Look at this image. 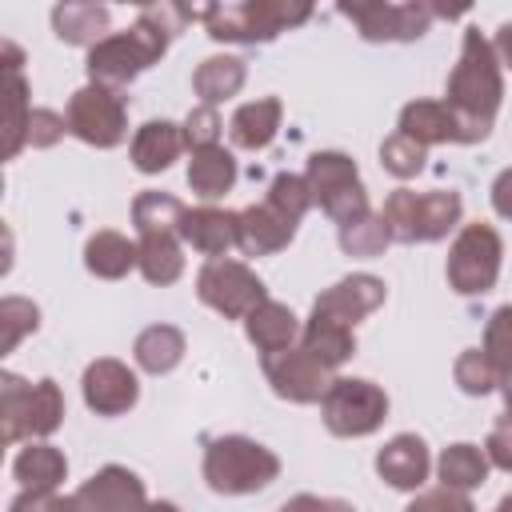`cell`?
<instances>
[{
	"instance_id": "obj_1",
	"label": "cell",
	"mask_w": 512,
	"mask_h": 512,
	"mask_svg": "<svg viewBox=\"0 0 512 512\" xmlns=\"http://www.w3.org/2000/svg\"><path fill=\"white\" fill-rule=\"evenodd\" d=\"M500 96H504L500 56H496L492 40L480 36V28H468L464 44H460V60H456L448 88H444V104L460 120L464 144H476L492 132L496 112H500Z\"/></svg>"
},
{
	"instance_id": "obj_2",
	"label": "cell",
	"mask_w": 512,
	"mask_h": 512,
	"mask_svg": "<svg viewBox=\"0 0 512 512\" xmlns=\"http://www.w3.org/2000/svg\"><path fill=\"white\" fill-rule=\"evenodd\" d=\"M280 476V460L272 448L248 436H216L204 448V480L220 496H248L268 488Z\"/></svg>"
},
{
	"instance_id": "obj_3",
	"label": "cell",
	"mask_w": 512,
	"mask_h": 512,
	"mask_svg": "<svg viewBox=\"0 0 512 512\" xmlns=\"http://www.w3.org/2000/svg\"><path fill=\"white\" fill-rule=\"evenodd\" d=\"M308 16L312 8L296 0H244V4L204 8V28L212 40H224V44H268L284 28L304 24Z\"/></svg>"
},
{
	"instance_id": "obj_4",
	"label": "cell",
	"mask_w": 512,
	"mask_h": 512,
	"mask_svg": "<svg viewBox=\"0 0 512 512\" xmlns=\"http://www.w3.org/2000/svg\"><path fill=\"white\" fill-rule=\"evenodd\" d=\"M0 420H4V444L40 440L52 436L64 420V396L56 380H20L16 372L0 376Z\"/></svg>"
},
{
	"instance_id": "obj_5",
	"label": "cell",
	"mask_w": 512,
	"mask_h": 512,
	"mask_svg": "<svg viewBox=\"0 0 512 512\" xmlns=\"http://www.w3.org/2000/svg\"><path fill=\"white\" fill-rule=\"evenodd\" d=\"M460 196L456 192H412V188H396L388 200H384V224L392 232V240L400 244H432V240H444L456 224H460Z\"/></svg>"
},
{
	"instance_id": "obj_6",
	"label": "cell",
	"mask_w": 512,
	"mask_h": 512,
	"mask_svg": "<svg viewBox=\"0 0 512 512\" xmlns=\"http://www.w3.org/2000/svg\"><path fill=\"white\" fill-rule=\"evenodd\" d=\"M168 44H172V40H164V36L152 32L144 20H136L128 32H108L100 44H92L84 68H88L92 84H104V88H116V92H120V88L132 84L144 68H152V64L168 52Z\"/></svg>"
},
{
	"instance_id": "obj_7",
	"label": "cell",
	"mask_w": 512,
	"mask_h": 512,
	"mask_svg": "<svg viewBox=\"0 0 512 512\" xmlns=\"http://www.w3.org/2000/svg\"><path fill=\"white\" fill-rule=\"evenodd\" d=\"M304 180H308L312 204H320L340 228L368 216V192L360 184V172H356L352 156H344V152H312Z\"/></svg>"
},
{
	"instance_id": "obj_8",
	"label": "cell",
	"mask_w": 512,
	"mask_h": 512,
	"mask_svg": "<svg viewBox=\"0 0 512 512\" xmlns=\"http://www.w3.org/2000/svg\"><path fill=\"white\" fill-rule=\"evenodd\" d=\"M500 256H504V244H500V232L492 224H464L448 248V288L460 292V296H480L496 284L500 276Z\"/></svg>"
},
{
	"instance_id": "obj_9",
	"label": "cell",
	"mask_w": 512,
	"mask_h": 512,
	"mask_svg": "<svg viewBox=\"0 0 512 512\" xmlns=\"http://www.w3.org/2000/svg\"><path fill=\"white\" fill-rule=\"evenodd\" d=\"M320 416L332 436H368L384 424L388 416V396L380 384L360 380V376H336L332 388L320 400Z\"/></svg>"
},
{
	"instance_id": "obj_10",
	"label": "cell",
	"mask_w": 512,
	"mask_h": 512,
	"mask_svg": "<svg viewBox=\"0 0 512 512\" xmlns=\"http://www.w3.org/2000/svg\"><path fill=\"white\" fill-rule=\"evenodd\" d=\"M68 132L92 148H116L124 136H128V104L116 88H104V84H84L72 92L68 100Z\"/></svg>"
},
{
	"instance_id": "obj_11",
	"label": "cell",
	"mask_w": 512,
	"mask_h": 512,
	"mask_svg": "<svg viewBox=\"0 0 512 512\" xmlns=\"http://www.w3.org/2000/svg\"><path fill=\"white\" fill-rule=\"evenodd\" d=\"M196 296L224 320H244L252 308L268 300L260 276L240 260H208L196 276Z\"/></svg>"
},
{
	"instance_id": "obj_12",
	"label": "cell",
	"mask_w": 512,
	"mask_h": 512,
	"mask_svg": "<svg viewBox=\"0 0 512 512\" xmlns=\"http://www.w3.org/2000/svg\"><path fill=\"white\" fill-rule=\"evenodd\" d=\"M340 12L360 28L364 40H420L432 24V4L424 0H352L340 4Z\"/></svg>"
},
{
	"instance_id": "obj_13",
	"label": "cell",
	"mask_w": 512,
	"mask_h": 512,
	"mask_svg": "<svg viewBox=\"0 0 512 512\" xmlns=\"http://www.w3.org/2000/svg\"><path fill=\"white\" fill-rule=\"evenodd\" d=\"M264 376H268L272 392L280 400H292V404H316V400H324V392L336 380L332 368H324L308 348H284V352L264 356Z\"/></svg>"
},
{
	"instance_id": "obj_14",
	"label": "cell",
	"mask_w": 512,
	"mask_h": 512,
	"mask_svg": "<svg viewBox=\"0 0 512 512\" xmlns=\"http://www.w3.org/2000/svg\"><path fill=\"white\" fill-rule=\"evenodd\" d=\"M84 404L96 412V416H120L128 412L136 400H140V384H136V372L112 356H100L84 368Z\"/></svg>"
},
{
	"instance_id": "obj_15",
	"label": "cell",
	"mask_w": 512,
	"mask_h": 512,
	"mask_svg": "<svg viewBox=\"0 0 512 512\" xmlns=\"http://www.w3.org/2000/svg\"><path fill=\"white\" fill-rule=\"evenodd\" d=\"M384 304V280L380 276H368V272H356V276H344L336 280L332 288H324L312 304L316 316H328L336 324H348L356 328L368 312H376Z\"/></svg>"
},
{
	"instance_id": "obj_16",
	"label": "cell",
	"mask_w": 512,
	"mask_h": 512,
	"mask_svg": "<svg viewBox=\"0 0 512 512\" xmlns=\"http://www.w3.org/2000/svg\"><path fill=\"white\" fill-rule=\"evenodd\" d=\"M144 500V480L120 464L100 468L92 480L76 488V508L80 512H140Z\"/></svg>"
},
{
	"instance_id": "obj_17",
	"label": "cell",
	"mask_w": 512,
	"mask_h": 512,
	"mask_svg": "<svg viewBox=\"0 0 512 512\" xmlns=\"http://www.w3.org/2000/svg\"><path fill=\"white\" fill-rule=\"evenodd\" d=\"M180 240L192 244L196 252L212 256V260H224V252L240 244V212L212 208V204L188 208L180 220Z\"/></svg>"
},
{
	"instance_id": "obj_18",
	"label": "cell",
	"mask_w": 512,
	"mask_h": 512,
	"mask_svg": "<svg viewBox=\"0 0 512 512\" xmlns=\"http://www.w3.org/2000/svg\"><path fill=\"white\" fill-rule=\"evenodd\" d=\"M428 468H432V456H428V444L416 432H400V436H392L376 452L380 480L392 484V488H400V492H416L428 480Z\"/></svg>"
},
{
	"instance_id": "obj_19",
	"label": "cell",
	"mask_w": 512,
	"mask_h": 512,
	"mask_svg": "<svg viewBox=\"0 0 512 512\" xmlns=\"http://www.w3.org/2000/svg\"><path fill=\"white\" fill-rule=\"evenodd\" d=\"M408 140L416 144H464V132H460V120L452 116V108L444 100H412L400 108V128Z\"/></svg>"
},
{
	"instance_id": "obj_20",
	"label": "cell",
	"mask_w": 512,
	"mask_h": 512,
	"mask_svg": "<svg viewBox=\"0 0 512 512\" xmlns=\"http://www.w3.org/2000/svg\"><path fill=\"white\" fill-rule=\"evenodd\" d=\"M296 236V220H288L284 212H276L268 200L264 204H252L240 212V244L248 256H268V252H280L288 248Z\"/></svg>"
},
{
	"instance_id": "obj_21",
	"label": "cell",
	"mask_w": 512,
	"mask_h": 512,
	"mask_svg": "<svg viewBox=\"0 0 512 512\" xmlns=\"http://www.w3.org/2000/svg\"><path fill=\"white\" fill-rule=\"evenodd\" d=\"M180 152H184V128L172 120H148L132 136V164L148 176L172 168V160H180Z\"/></svg>"
},
{
	"instance_id": "obj_22",
	"label": "cell",
	"mask_w": 512,
	"mask_h": 512,
	"mask_svg": "<svg viewBox=\"0 0 512 512\" xmlns=\"http://www.w3.org/2000/svg\"><path fill=\"white\" fill-rule=\"evenodd\" d=\"M244 332H248V340L256 344L260 356H272V352L292 348V340L300 336V320H296V312L288 304L264 300L260 308H252L244 316Z\"/></svg>"
},
{
	"instance_id": "obj_23",
	"label": "cell",
	"mask_w": 512,
	"mask_h": 512,
	"mask_svg": "<svg viewBox=\"0 0 512 512\" xmlns=\"http://www.w3.org/2000/svg\"><path fill=\"white\" fill-rule=\"evenodd\" d=\"M280 116H284V108H280V100H276V96L248 100V104H240V108L232 112V120H228V136H232V144H236V148L260 152V148H268V144L276 140Z\"/></svg>"
},
{
	"instance_id": "obj_24",
	"label": "cell",
	"mask_w": 512,
	"mask_h": 512,
	"mask_svg": "<svg viewBox=\"0 0 512 512\" xmlns=\"http://www.w3.org/2000/svg\"><path fill=\"white\" fill-rule=\"evenodd\" d=\"M12 476L20 480V488L28 492H56V484L68 476V460L60 448L36 440L28 448H20V456L12 460Z\"/></svg>"
},
{
	"instance_id": "obj_25",
	"label": "cell",
	"mask_w": 512,
	"mask_h": 512,
	"mask_svg": "<svg viewBox=\"0 0 512 512\" xmlns=\"http://www.w3.org/2000/svg\"><path fill=\"white\" fill-rule=\"evenodd\" d=\"M52 28L64 44H100L108 36V8L104 4H84V0H64L52 8Z\"/></svg>"
},
{
	"instance_id": "obj_26",
	"label": "cell",
	"mask_w": 512,
	"mask_h": 512,
	"mask_svg": "<svg viewBox=\"0 0 512 512\" xmlns=\"http://www.w3.org/2000/svg\"><path fill=\"white\" fill-rule=\"evenodd\" d=\"M84 264H88V272L100 276V280H120V276H128V272L140 264V248H136L128 236L104 228V232L88 236V244H84Z\"/></svg>"
},
{
	"instance_id": "obj_27",
	"label": "cell",
	"mask_w": 512,
	"mask_h": 512,
	"mask_svg": "<svg viewBox=\"0 0 512 512\" xmlns=\"http://www.w3.org/2000/svg\"><path fill=\"white\" fill-rule=\"evenodd\" d=\"M300 348H308L324 368H340L352 352H356V336H352V328L348 324H336V320H328V316H308V324L300 328Z\"/></svg>"
},
{
	"instance_id": "obj_28",
	"label": "cell",
	"mask_w": 512,
	"mask_h": 512,
	"mask_svg": "<svg viewBox=\"0 0 512 512\" xmlns=\"http://www.w3.org/2000/svg\"><path fill=\"white\" fill-rule=\"evenodd\" d=\"M244 76H248V68L240 56H208L192 72V88L208 108H216L220 100H232L244 88Z\"/></svg>"
},
{
	"instance_id": "obj_29",
	"label": "cell",
	"mask_w": 512,
	"mask_h": 512,
	"mask_svg": "<svg viewBox=\"0 0 512 512\" xmlns=\"http://www.w3.org/2000/svg\"><path fill=\"white\" fill-rule=\"evenodd\" d=\"M236 184V160L232 152H224L220 144L216 148H204V152H192L188 160V188L204 200H220L224 192H232Z\"/></svg>"
},
{
	"instance_id": "obj_30",
	"label": "cell",
	"mask_w": 512,
	"mask_h": 512,
	"mask_svg": "<svg viewBox=\"0 0 512 512\" xmlns=\"http://www.w3.org/2000/svg\"><path fill=\"white\" fill-rule=\"evenodd\" d=\"M132 356H136V364H140L144 372L164 376V372H172V368L184 360V332L172 328V324H152V328H144V332L136 336Z\"/></svg>"
},
{
	"instance_id": "obj_31",
	"label": "cell",
	"mask_w": 512,
	"mask_h": 512,
	"mask_svg": "<svg viewBox=\"0 0 512 512\" xmlns=\"http://www.w3.org/2000/svg\"><path fill=\"white\" fill-rule=\"evenodd\" d=\"M28 80L20 68H4V160H12L24 144H28Z\"/></svg>"
},
{
	"instance_id": "obj_32",
	"label": "cell",
	"mask_w": 512,
	"mask_h": 512,
	"mask_svg": "<svg viewBox=\"0 0 512 512\" xmlns=\"http://www.w3.org/2000/svg\"><path fill=\"white\" fill-rule=\"evenodd\" d=\"M140 272L148 284H176L180 272H184V252H180V240L172 232H152V236H140Z\"/></svg>"
},
{
	"instance_id": "obj_33",
	"label": "cell",
	"mask_w": 512,
	"mask_h": 512,
	"mask_svg": "<svg viewBox=\"0 0 512 512\" xmlns=\"http://www.w3.org/2000/svg\"><path fill=\"white\" fill-rule=\"evenodd\" d=\"M488 468H492V464H488L484 448H476V444H452V448H444L440 460H436L440 484H444V488H456V492L480 488V484L488 480Z\"/></svg>"
},
{
	"instance_id": "obj_34",
	"label": "cell",
	"mask_w": 512,
	"mask_h": 512,
	"mask_svg": "<svg viewBox=\"0 0 512 512\" xmlns=\"http://www.w3.org/2000/svg\"><path fill=\"white\" fill-rule=\"evenodd\" d=\"M184 204L172 196V192H140L132 200V224L140 236H152V232H172L180 236V220H184Z\"/></svg>"
},
{
	"instance_id": "obj_35",
	"label": "cell",
	"mask_w": 512,
	"mask_h": 512,
	"mask_svg": "<svg viewBox=\"0 0 512 512\" xmlns=\"http://www.w3.org/2000/svg\"><path fill=\"white\" fill-rule=\"evenodd\" d=\"M388 244H392V232H388L384 216H376V212H368L364 220H352V224L340 228V248L348 256H380Z\"/></svg>"
},
{
	"instance_id": "obj_36",
	"label": "cell",
	"mask_w": 512,
	"mask_h": 512,
	"mask_svg": "<svg viewBox=\"0 0 512 512\" xmlns=\"http://www.w3.org/2000/svg\"><path fill=\"white\" fill-rule=\"evenodd\" d=\"M452 376H456L460 392H468V396H488L496 384H504V376L492 368V360L484 356V348H468V352H460Z\"/></svg>"
},
{
	"instance_id": "obj_37",
	"label": "cell",
	"mask_w": 512,
	"mask_h": 512,
	"mask_svg": "<svg viewBox=\"0 0 512 512\" xmlns=\"http://www.w3.org/2000/svg\"><path fill=\"white\" fill-rule=\"evenodd\" d=\"M276 212H284L288 220H304V212L312 208V192H308V180L296 176V172H276L272 184H268V196H264Z\"/></svg>"
},
{
	"instance_id": "obj_38",
	"label": "cell",
	"mask_w": 512,
	"mask_h": 512,
	"mask_svg": "<svg viewBox=\"0 0 512 512\" xmlns=\"http://www.w3.org/2000/svg\"><path fill=\"white\" fill-rule=\"evenodd\" d=\"M40 324V308L24 296H4L0 300V348L12 352L28 332H36Z\"/></svg>"
},
{
	"instance_id": "obj_39",
	"label": "cell",
	"mask_w": 512,
	"mask_h": 512,
	"mask_svg": "<svg viewBox=\"0 0 512 512\" xmlns=\"http://www.w3.org/2000/svg\"><path fill=\"white\" fill-rule=\"evenodd\" d=\"M484 356L500 376H512V304H500L484 324Z\"/></svg>"
},
{
	"instance_id": "obj_40",
	"label": "cell",
	"mask_w": 512,
	"mask_h": 512,
	"mask_svg": "<svg viewBox=\"0 0 512 512\" xmlns=\"http://www.w3.org/2000/svg\"><path fill=\"white\" fill-rule=\"evenodd\" d=\"M424 160H428V148L416 144V140H408L404 132H392V136L380 144V164H384L392 176H400V180L416 176V172L424 168Z\"/></svg>"
},
{
	"instance_id": "obj_41",
	"label": "cell",
	"mask_w": 512,
	"mask_h": 512,
	"mask_svg": "<svg viewBox=\"0 0 512 512\" xmlns=\"http://www.w3.org/2000/svg\"><path fill=\"white\" fill-rule=\"evenodd\" d=\"M184 148H192V152H204V148H216V140H220V112L216 108H208V104H200V108H192L188 116H184Z\"/></svg>"
},
{
	"instance_id": "obj_42",
	"label": "cell",
	"mask_w": 512,
	"mask_h": 512,
	"mask_svg": "<svg viewBox=\"0 0 512 512\" xmlns=\"http://www.w3.org/2000/svg\"><path fill=\"white\" fill-rule=\"evenodd\" d=\"M404 512H476L472 508V500H468V492H456V488H428V492H420Z\"/></svg>"
},
{
	"instance_id": "obj_43",
	"label": "cell",
	"mask_w": 512,
	"mask_h": 512,
	"mask_svg": "<svg viewBox=\"0 0 512 512\" xmlns=\"http://www.w3.org/2000/svg\"><path fill=\"white\" fill-rule=\"evenodd\" d=\"M68 132V120L52 108H32V120H28V144L32 148H52L60 136Z\"/></svg>"
},
{
	"instance_id": "obj_44",
	"label": "cell",
	"mask_w": 512,
	"mask_h": 512,
	"mask_svg": "<svg viewBox=\"0 0 512 512\" xmlns=\"http://www.w3.org/2000/svg\"><path fill=\"white\" fill-rule=\"evenodd\" d=\"M8 512H80L76 508V496H60V492H20Z\"/></svg>"
},
{
	"instance_id": "obj_45",
	"label": "cell",
	"mask_w": 512,
	"mask_h": 512,
	"mask_svg": "<svg viewBox=\"0 0 512 512\" xmlns=\"http://www.w3.org/2000/svg\"><path fill=\"white\" fill-rule=\"evenodd\" d=\"M280 512H356L348 500H336V496H292L280 504Z\"/></svg>"
},
{
	"instance_id": "obj_46",
	"label": "cell",
	"mask_w": 512,
	"mask_h": 512,
	"mask_svg": "<svg viewBox=\"0 0 512 512\" xmlns=\"http://www.w3.org/2000/svg\"><path fill=\"white\" fill-rule=\"evenodd\" d=\"M484 456H488V464H496V468L512 472V428H508V424H504V428H496V432L484 440Z\"/></svg>"
},
{
	"instance_id": "obj_47",
	"label": "cell",
	"mask_w": 512,
	"mask_h": 512,
	"mask_svg": "<svg viewBox=\"0 0 512 512\" xmlns=\"http://www.w3.org/2000/svg\"><path fill=\"white\" fill-rule=\"evenodd\" d=\"M492 208H496V216L512 220V168H504L496 176V184H492Z\"/></svg>"
},
{
	"instance_id": "obj_48",
	"label": "cell",
	"mask_w": 512,
	"mask_h": 512,
	"mask_svg": "<svg viewBox=\"0 0 512 512\" xmlns=\"http://www.w3.org/2000/svg\"><path fill=\"white\" fill-rule=\"evenodd\" d=\"M492 48H496L500 64H508V68H512V24H500V28H496V40H492Z\"/></svg>"
},
{
	"instance_id": "obj_49",
	"label": "cell",
	"mask_w": 512,
	"mask_h": 512,
	"mask_svg": "<svg viewBox=\"0 0 512 512\" xmlns=\"http://www.w3.org/2000/svg\"><path fill=\"white\" fill-rule=\"evenodd\" d=\"M504 420H508V428H512V376H504Z\"/></svg>"
},
{
	"instance_id": "obj_50",
	"label": "cell",
	"mask_w": 512,
	"mask_h": 512,
	"mask_svg": "<svg viewBox=\"0 0 512 512\" xmlns=\"http://www.w3.org/2000/svg\"><path fill=\"white\" fill-rule=\"evenodd\" d=\"M140 512H180L176 504H168V500H152V504H144Z\"/></svg>"
},
{
	"instance_id": "obj_51",
	"label": "cell",
	"mask_w": 512,
	"mask_h": 512,
	"mask_svg": "<svg viewBox=\"0 0 512 512\" xmlns=\"http://www.w3.org/2000/svg\"><path fill=\"white\" fill-rule=\"evenodd\" d=\"M496 512H512V492H508V496H504V500L496 504Z\"/></svg>"
}]
</instances>
